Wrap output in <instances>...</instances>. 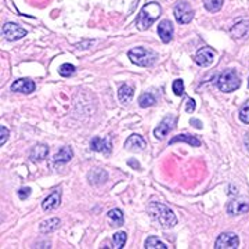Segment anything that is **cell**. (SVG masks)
Masks as SVG:
<instances>
[{"label": "cell", "mask_w": 249, "mask_h": 249, "mask_svg": "<svg viewBox=\"0 0 249 249\" xmlns=\"http://www.w3.org/2000/svg\"><path fill=\"white\" fill-rule=\"evenodd\" d=\"M148 213L152 220L160 223L163 229H170L178 224V217L173 213V211L160 202H151L148 205Z\"/></svg>", "instance_id": "1"}, {"label": "cell", "mask_w": 249, "mask_h": 249, "mask_svg": "<svg viewBox=\"0 0 249 249\" xmlns=\"http://www.w3.org/2000/svg\"><path fill=\"white\" fill-rule=\"evenodd\" d=\"M160 14H162V7L158 3L151 1L148 4H145L142 11L139 13V16L136 18V25L140 31H145L160 17Z\"/></svg>", "instance_id": "2"}, {"label": "cell", "mask_w": 249, "mask_h": 249, "mask_svg": "<svg viewBox=\"0 0 249 249\" xmlns=\"http://www.w3.org/2000/svg\"><path fill=\"white\" fill-rule=\"evenodd\" d=\"M127 55H129L130 61L139 67H151L152 64H155V61L158 60V54L151 49H147L142 46L132 49L127 53Z\"/></svg>", "instance_id": "3"}, {"label": "cell", "mask_w": 249, "mask_h": 249, "mask_svg": "<svg viewBox=\"0 0 249 249\" xmlns=\"http://www.w3.org/2000/svg\"><path fill=\"white\" fill-rule=\"evenodd\" d=\"M241 86V79L234 70H224L217 78V88L223 93H232Z\"/></svg>", "instance_id": "4"}, {"label": "cell", "mask_w": 249, "mask_h": 249, "mask_svg": "<svg viewBox=\"0 0 249 249\" xmlns=\"http://www.w3.org/2000/svg\"><path fill=\"white\" fill-rule=\"evenodd\" d=\"M173 14L178 24H188L194 18V10L187 1H178L173 9Z\"/></svg>", "instance_id": "5"}, {"label": "cell", "mask_w": 249, "mask_h": 249, "mask_svg": "<svg viewBox=\"0 0 249 249\" xmlns=\"http://www.w3.org/2000/svg\"><path fill=\"white\" fill-rule=\"evenodd\" d=\"M240 247V238L234 232H223L214 242L216 249H237Z\"/></svg>", "instance_id": "6"}, {"label": "cell", "mask_w": 249, "mask_h": 249, "mask_svg": "<svg viewBox=\"0 0 249 249\" xmlns=\"http://www.w3.org/2000/svg\"><path fill=\"white\" fill-rule=\"evenodd\" d=\"M27 29H24V28L19 27L17 24H13V22H7L1 28V35L4 36L7 40H10V42L19 40L24 36H27Z\"/></svg>", "instance_id": "7"}, {"label": "cell", "mask_w": 249, "mask_h": 249, "mask_svg": "<svg viewBox=\"0 0 249 249\" xmlns=\"http://www.w3.org/2000/svg\"><path fill=\"white\" fill-rule=\"evenodd\" d=\"M226 211L230 216H241V214L247 213L249 211V199L244 198V196L235 198L227 204Z\"/></svg>", "instance_id": "8"}, {"label": "cell", "mask_w": 249, "mask_h": 249, "mask_svg": "<svg viewBox=\"0 0 249 249\" xmlns=\"http://www.w3.org/2000/svg\"><path fill=\"white\" fill-rule=\"evenodd\" d=\"M176 118L173 115L166 116V118H163L162 119V122H160L157 127H155V130H154V136L158 139V140H163L168 134L175 129V126H176Z\"/></svg>", "instance_id": "9"}, {"label": "cell", "mask_w": 249, "mask_h": 249, "mask_svg": "<svg viewBox=\"0 0 249 249\" xmlns=\"http://www.w3.org/2000/svg\"><path fill=\"white\" fill-rule=\"evenodd\" d=\"M214 57H216V52H214L213 49H211V47H202V49H199L196 52L194 61L198 65H201V67H206V65H211L213 62Z\"/></svg>", "instance_id": "10"}, {"label": "cell", "mask_w": 249, "mask_h": 249, "mask_svg": "<svg viewBox=\"0 0 249 249\" xmlns=\"http://www.w3.org/2000/svg\"><path fill=\"white\" fill-rule=\"evenodd\" d=\"M147 142L142 139L140 134H132L126 142H124V148L129 151L133 152H142L145 150Z\"/></svg>", "instance_id": "11"}, {"label": "cell", "mask_w": 249, "mask_h": 249, "mask_svg": "<svg viewBox=\"0 0 249 249\" xmlns=\"http://www.w3.org/2000/svg\"><path fill=\"white\" fill-rule=\"evenodd\" d=\"M173 24L170 22L169 19H163L158 24V36L160 37V40L163 43H169L173 37Z\"/></svg>", "instance_id": "12"}, {"label": "cell", "mask_w": 249, "mask_h": 249, "mask_svg": "<svg viewBox=\"0 0 249 249\" xmlns=\"http://www.w3.org/2000/svg\"><path fill=\"white\" fill-rule=\"evenodd\" d=\"M90 148L96 152H103V154H109L112 151V144L109 139H101V137H93L90 140Z\"/></svg>", "instance_id": "13"}, {"label": "cell", "mask_w": 249, "mask_h": 249, "mask_svg": "<svg viewBox=\"0 0 249 249\" xmlns=\"http://www.w3.org/2000/svg\"><path fill=\"white\" fill-rule=\"evenodd\" d=\"M61 204V190H54L50 196L45 198V201L42 202V208L45 211H53L55 208H58Z\"/></svg>", "instance_id": "14"}, {"label": "cell", "mask_w": 249, "mask_h": 249, "mask_svg": "<svg viewBox=\"0 0 249 249\" xmlns=\"http://www.w3.org/2000/svg\"><path fill=\"white\" fill-rule=\"evenodd\" d=\"M35 82L31 79H18L11 85V90L13 91H18V93H24V94H29L35 90Z\"/></svg>", "instance_id": "15"}, {"label": "cell", "mask_w": 249, "mask_h": 249, "mask_svg": "<svg viewBox=\"0 0 249 249\" xmlns=\"http://www.w3.org/2000/svg\"><path fill=\"white\" fill-rule=\"evenodd\" d=\"M47 155H49V147L46 144H36L29 152V158L32 162H42L46 160Z\"/></svg>", "instance_id": "16"}, {"label": "cell", "mask_w": 249, "mask_h": 249, "mask_svg": "<svg viewBox=\"0 0 249 249\" xmlns=\"http://www.w3.org/2000/svg\"><path fill=\"white\" fill-rule=\"evenodd\" d=\"M231 36L234 39H244L249 36V21L241 19L231 28Z\"/></svg>", "instance_id": "17"}, {"label": "cell", "mask_w": 249, "mask_h": 249, "mask_svg": "<svg viewBox=\"0 0 249 249\" xmlns=\"http://www.w3.org/2000/svg\"><path fill=\"white\" fill-rule=\"evenodd\" d=\"M72 157H73V151H72L71 147H62L57 154H54L53 160L54 163L64 165V163H68L72 160Z\"/></svg>", "instance_id": "18"}, {"label": "cell", "mask_w": 249, "mask_h": 249, "mask_svg": "<svg viewBox=\"0 0 249 249\" xmlns=\"http://www.w3.org/2000/svg\"><path fill=\"white\" fill-rule=\"evenodd\" d=\"M176 142H187L191 147H199L201 145L199 139H196V136H191V134H178V136H175L169 142V145H173Z\"/></svg>", "instance_id": "19"}, {"label": "cell", "mask_w": 249, "mask_h": 249, "mask_svg": "<svg viewBox=\"0 0 249 249\" xmlns=\"http://www.w3.org/2000/svg\"><path fill=\"white\" fill-rule=\"evenodd\" d=\"M88 178H89L90 184H103L106 183L108 178V173L103 169H94L88 173Z\"/></svg>", "instance_id": "20"}, {"label": "cell", "mask_w": 249, "mask_h": 249, "mask_svg": "<svg viewBox=\"0 0 249 249\" xmlns=\"http://www.w3.org/2000/svg\"><path fill=\"white\" fill-rule=\"evenodd\" d=\"M61 224V220L57 219V217H53V219H49V220H45V222L40 223V232L43 234H50V232H54Z\"/></svg>", "instance_id": "21"}, {"label": "cell", "mask_w": 249, "mask_h": 249, "mask_svg": "<svg viewBox=\"0 0 249 249\" xmlns=\"http://www.w3.org/2000/svg\"><path fill=\"white\" fill-rule=\"evenodd\" d=\"M133 89H132L129 85H122V86L119 88V90H118V98H119V101L124 103V104H129V103L132 101V98H133Z\"/></svg>", "instance_id": "22"}, {"label": "cell", "mask_w": 249, "mask_h": 249, "mask_svg": "<svg viewBox=\"0 0 249 249\" xmlns=\"http://www.w3.org/2000/svg\"><path fill=\"white\" fill-rule=\"evenodd\" d=\"M108 219L114 223V226H116V227H121L124 222V212H122L119 208H114V209H111V211L108 212Z\"/></svg>", "instance_id": "23"}, {"label": "cell", "mask_w": 249, "mask_h": 249, "mask_svg": "<svg viewBox=\"0 0 249 249\" xmlns=\"http://www.w3.org/2000/svg\"><path fill=\"white\" fill-rule=\"evenodd\" d=\"M157 103V98L151 93H144L139 97V106L142 108H150Z\"/></svg>", "instance_id": "24"}, {"label": "cell", "mask_w": 249, "mask_h": 249, "mask_svg": "<svg viewBox=\"0 0 249 249\" xmlns=\"http://www.w3.org/2000/svg\"><path fill=\"white\" fill-rule=\"evenodd\" d=\"M126 240H127V234H126L124 231H118L116 234H114V237H112L114 248L116 249L124 248V244H126Z\"/></svg>", "instance_id": "25"}, {"label": "cell", "mask_w": 249, "mask_h": 249, "mask_svg": "<svg viewBox=\"0 0 249 249\" xmlns=\"http://www.w3.org/2000/svg\"><path fill=\"white\" fill-rule=\"evenodd\" d=\"M145 248L147 249H168V247L160 241L157 237H148L145 240Z\"/></svg>", "instance_id": "26"}, {"label": "cell", "mask_w": 249, "mask_h": 249, "mask_svg": "<svg viewBox=\"0 0 249 249\" xmlns=\"http://www.w3.org/2000/svg\"><path fill=\"white\" fill-rule=\"evenodd\" d=\"M223 3H224V0H204L205 9L211 13L219 11L223 7Z\"/></svg>", "instance_id": "27"}, {"label": "cell", "mask_w": 249, "mask_h": 249, "mask_svg": "<svg viewBox=\"0 0 249 249\" xmlns=\"http://www.w3.org/2000/svg\"><path fill=\"white\" fill-rule=\"evenodd\" d=\"M75 72H76L75 65H72V64H70V62L62 64L61 67L58 68V73H60L61 76H64V78H70V76H72Z\"/></svg>", "instance_id": "28"}, {"label": "cell", "mask_w": 249, "mask_h": 249, "mask_svg": "<svg viewBox=\"0 0 249 249\" xmlns=\"http://www.w3.org/2000/svg\"><path fill=\"white\" fill-rule=\"evenodd\" d=\"M172 90H173V93L176 94V96H183L184 94V82L181 79H176L173 82V85H172Z\"/></svg>", "instance_id": "29"}, {"label": "cell", "mask_w": 249, "mask_h": 249, "mask_svg": "<svg viewBox=\"0 0 249 249\" xmlns=\"http://www.w3.org/2000/svg\"><path fill=\"white\" fill-rule=\"evenodd\" d=\"M240 121L241 122H244V124H249V100L241 107L240 109Z\"/></svg>", "instance_id": "30"}, {"label": "cell", "mask_w": 249, "mask_h": 249, "mask_svg": "<svg viewBox=\"0 0 249 249\" xmlns=\"http://www.w3.org/2000/svg\"><path fill=\"white\" fill-rule=\"evenodd\" d=\"M7 139H9V129L1 124L0 126V145L1 147H3V144H6Z\"/></svg>", "instance_id": "31"}, {"label": "cell", "mask_w": 249, "mask_h": 249, "mask_svg": "<svg viewBox=\"0 0 249 249\" xmlns=\"http://www.w3.org/2000/svg\"><path fill=\"white\" fill-rule=\"evenodd\" d=\"M17 194L19 196V199H27L28 196H31V188L29 187H22V188L18 190Z\"/></svg>", "instance_id": "32"}, {"label": "cell", "mask_w": 249, "mask_h": 249, "mask_svg": "<svg viewBox=\"0 0 249 249\" xmlns=\"http://www.w3.org/2000/svg\"><path fill=\"white\" fill-rule=\"evenodd\" d=\"M186 111L188 112V114H191V112H194V111H196V101H194L193 98H187Z\"/></svg>", "instance_id": "33"}, {"label": "cell", "mask_w": 249, "mask_h": 249, "mask_svg": "<svg viewBox=\"0 0 249 249\" xmlns=\"http://www.w3.org/2000/svg\"><path fill=\"white\" fill-rule=\"evenodd\" d=\"M190 124H193L196 129H202V126H204L202 122H201L199 119H196V118H191V119H190Z\"/></svg>", "instance_id": "34"}, {"label": "cell", "mask_w": 249, "mask_h": 249, "mask_svg": "<svg viewBox=\"0 0 249 249\" xmlns=\"http://www.w3.org/2000/svg\"><path fill=\"white\" fill-rule=\"evenodd\" d=\"M130 166H133V168H136V169H140V163L137 162V160H130L129 162H127Z\"/></svg>", "instance_id": "35"}, {"label": "cell", "mask_w": 249, "mask_h": 249, "mask_svg": "<svg viewBox=\"0 0 249 249\" xmlns=\"http://www.w3.org/2000/svg\"><path fill=\"white\" fill-rule=\"evenodd\" d=\"M244 142H245V147H247V150L249 151V133L247 134V137H245V140H244Z\"/></svg>", "instance_id": "36"}, {"label": "cell", "mask_w": 249, "mask_h": 249, "mask_svg": "<svg viewBox=\"0 0 249 249\" xmlns=\"http://www.w3.org/2000/svg\"><path fill=\"white\" fill-rule=\"evenodd\" d=\"M248 88H249V79H248Z\"/></svg>", "instance_id": "37"}]
</instances>
